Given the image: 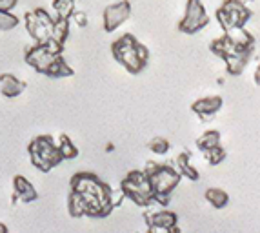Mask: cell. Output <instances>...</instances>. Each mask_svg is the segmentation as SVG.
I'll return each mask as SVG.
<instances>
[{
  "instance_id": "484cf974",
  "label": "cell",
  "mask_w": 260,
  "mask_h": 233,
  "mask_svg": "<svg viewBox=\"0 0 260 233\" xmlns=\"http://www.w3.org/2000/svg\"><path fill=\"white\" fill-rule=\"evenodd\" d=\"M148 148H149V151H151V153H155V155H166V153L171 150V144H169L168 138L155 137V138H151V140H149Z\"/></svg>"
},
{
  "instance_id": "1f68e13d",
  "label": "cell",
  "mask_w": 260,
  "mask_h": 233,
  "mask_svg": "<svg viewBox=\"0 0 260 233\" xmlns=\"http://www.w3.org/2000/svg\"><path fill=\"white\" fill-rule=\"evenodd\" d=\"M166 233H182V231H180V228H178V224H175V226H171V228L166 229Z\"/></svg>"
},
{
  "instance_id": "6da1fadb",
  "label": "cell",
  "mask_w": 260,
  "mask_h": 233,
  "mask_svg": "<svg viewBox=\"0 0 260 233\" xmlns=\"http://www.w3.org/2000/svg\"><path fill=\"white\" fill-rule=\"evenodd\" d=\"M71 191L84 197L87 217H108L113 212L111 188L93 173H77L71 179Z\"/></svg>"
},
{
  "instance_id": "8fae6325",
  "label": "cell",
  "mask_w": 260,
  "mask_h": 233,
  "mask_svg": "<svg viewBox=\"0 0 260 233\" xmlns=\"http://www.w3.org/2000/svg\"><path fill=\"white\" fill-rule=\"evenodd\" d=\"M220 108H222V97L218 95L204 97V99H199L191 104V111L197 113L202 121H209Z\"/></svg>"
},
{
  "instance_id": "83f0119b",
  "label": "cell",
  "mask_w": 260,
  "mask_h": 233,
  "mask_svg": "<svg viewBox=\"0 0 260 233\" xmlns=\"http://www.w3.org/2000/svg\"><path fill=\"white\" fill-rule=\"evenodd\" d=\"M204 157L211 166H217L225 159V150L222 146H217V148H213V150L204 151Z\"/></svg>"
},
{
  "instance_id": "d6a6232c",
  "label": "cell",
  "mask_w": 260,
  "mask_h": 233,
  "mask_svg": "<svg viewBox=\"0 0 260 233\" xmlns=\"http://www.w3.org/2000/svg\"><path fill=\"white\" fill-rule=\"evenodd\" d=\"M255 82H256V84H260V66L255 69Z\"/></svg>"
},
{
  "instance_id": "f546056e",
  "label": "cell",
  "mask_w": 260,
  "mask_h": 233,
  "mask_svg": "<svg viewBox=\"0 0 260 233\" xmlns=\"http://www.w3.org/2000/svg\"><path fill=\"white\" fill-rule=\"evenodd\" d=\"M127 197H126V193H124V190L122 188H118V190H113L111 188V204H113V208H117V206H120L124 200H126Z\"/></svg>"
},
{
  "instance_id": "9c48e42d",
  "label": "cell",
  "mask_w": 260,
  "mask_h": 233,
  "mask_svg": "<svg viewBox=\"0 0 260 233\" xmlns=\"http://www.w3.org/2000/svg\"><path fill=\"white\" fill-rule=\"evenodd\" d=\"M131 17V4L127 0H117L106 6L102 13V26L108 33H115L118 27H122Z\"/></svg>"
},
{
  "instance_id": "e0dca14e",
  "label": "cell",
  "mask_w": 260,
  "mask_h": 233,
  "mask_svg": "<svg viewBox=\"0 0 260 233\" xmlns=\"http://www.w3.org/2000/svg\"><path fill=\"white\" fill-rule=\"evenodd\" d=\"M70 26L71 20L64 17H55L53 18V31H51V39L56 40L58 44L64 46L66 40L70 39Z\"/></svg>"
},
{
  "instance_id": "ffe728a7",
  "label": "cell",
  "mask_w": 260,
  "mask_h": 233,
  "mask_svg": "<svg viewBox=\"0 0 260 233\" xmlns=\"http://www.w3.org/2000/svg\"><path fill=\"white\" fill-rule=\"evenodd\" d=\"M225 35H228L240 49H253V42H255V40H253L251 33H247L244 27H233V30L225 31Z\"/></svg>"
},
{
  "instance_id": "e575fe53",
  "label": "cell",
  "mask_w": 260,
  "mask_h": 233,
  "mask_svg": "<svg viewBox=\"0 0 260 233\" xmlns=\"http://www.w3.org/2000/svg\"><path fill=\"white\" fill-rule=\"evenodd\" d=\"M146 233H155V229H148V231H146Z\"/></svg>"
},
{
  "instance_id": "836d02e7",
  "label": "cell",
  "mask_w": 260,
  "mask_h": 233,
  "mask_svg": "<svg viewBox=\"0 0 260 233\" xmlns=\"http://www.w3.org/2000/svg\"><path fill=\"white\" fill-rule=\"evenodd\" d=\"M0 233H9L8 226H6V224H2V222H0Z\"/></svg>"
},
{
  "instance_id": "7c38bea8",
  "label": "cell",
  "mask_w": 260,
  "mask_h": 233,
  "mask_svg": "<svg viewBox=\"0 0 260 233\" xmlns=\"http://www.w3.org/2000/svg\"><path fill=\"white\" fill-rule=\"evenodd\" d=\"M13 195L15 199L24 204H29L39 199V191L35 190V186L31 184L26 177H22V175H17L13 179Z\"/></svg>"
},
{
  "instance_id": "f1b7e54d",
  "label": "cell",
  "mask_w": 260,
  "mask_h": 233,
  "mask_svg": "<svg viewBox=\"0 0 260 233\" xmlns=\"http://www.w3.org/2000/svg\"><path fill=\"white\" fill-rule=\"evenodd\" d=\"M70 20L75 22L78 27H86L87 26V13H86V11H78V9H75Z\"/></svg>"
},
{
  "instance_id": "4dcf8cb0",
  "label": "cell",
  "mask_w": 260,
  "mask_h": 233,
  "mask_svg": "<svg viewBox=\"0 0 260 233\" xmlns=\"http://www.w3.org/2000/svg\"><path fill=\"white\" fill-rule=\"evenodd\" d=\"M17 4L18 0H0V11H13Z\"/></svg>"
},
{
  "instance_id": "7a4b0ae2",
  "label": "cell",
  "mask_w": 260,
  "mask_h": 233,
  "mask_svg": "<svg viewBox=\"0 0 260 233\" xmlns=\"http://www.w3.org/2000/svg\"><path fill=\"white\" fill-rule=\"evenodd\" d=\"M111 53H113V59L131 75L142 73V69L146 68V64L149 61L148 48L144 44H140L129 33L118 37L111 44Z\"/></svg>"
},
{
  "instance_id": "9a60e30c",
  "label": "cell",
  "mask_w": 260,
  "mask_h": 233,
  "mask_svg": "<svg viewBox=\"0 0 260 233\" xmlns=\"http://www.w3.org/2000/svg\"><path fill=\"white\" fill-rule=\"evenodd\" d=\"M211 51L215 53L218 59L224 61V59H228V56H231V55H237V53H240V51H251V49H240L239 46L224 33L220 39L213 40L211 42Z\"/></svg>"
},
{
  "instance_id": "ba28073f",
  "label": "cell",
  "mask_w": 260,
  "mask_h": 233,
  "mask_svg": "<svg viewBox=\"0 0 260 233\" xmlns=\"http://www.w3.org/2000/svg\"><path fill=\"white\" fill-rule=\"evenodd\" d=\"M209 24V15L202 0H187L184 17L178 24V30L186 35H195Z\"/></svg>"
},
{
  "instance_id": "277c9868",
  "label": "cell",
  "mask_w": 260,
  "mask_h": 233,
  "mask_svg": "<svg viewBox=\"0 0 260 233\" xmlns=\"http://www.w3.org/2000/svg\"><path fill=\"white\" fill-rule=\"evenodd\" d=\"M120 188L124 190L127 199L139 206L151 208L153 204H156L149 175L144 169H133L127 173V177L120 182Z\"/></svg>"
},
{
  "instance_id": "5b68a950",
  "label": "cell",
  "mask_w": 260,
  "mask_h": 233,
  "mask_svg": "<svg viewBox=\"0 0 260 233\" xmlns=\"http://www.w3.org/2000/svg\"><path fill=\"white\" fill-rule=\"evenodd\" d=\"M153 193H155L156 204L166 206L169 202V197L177 190V186L182 181V175L171 164H156V168L149 173Z\"/></svg>"
},
{
  "instance_id": "30bf717a",
  "label": "cell",
  "mask_w": 260,
  "mask_h": 233,
  "mask_svg": "<svg viewBox=\"0 0 260 233\" xmlns=\"http://www.w3.org/2000/svg\"><path fill=\"white\" fill-rule=\"evenodd\" d=\"M60 56L62 55H56V53L49 51L46 44H35V46H31L26 51V62L35 69V71H39V73H42V75H48L51 66L55 64Z\"/></svg>"
},
{
  "instance_id": "4316f807",
  "label": "cell",
  "mask_w": 260,
  "mask_h": 233,
  "mask_svg": "<svg viewBox=\"0 0 260 233\" xmlns=\"http://www.w3.org/2000/svg\"><path fill=\"white\" fill-rule=\"evenodd\" d=\"M20 24V18L11 11H0V31H11Z\"/></svg>"
},
{
  "instance_id": "44dd1931",
  "label": "cell",
  "mask_w": 260,
  "mask_h": 233,
  "mask_svg": "<svg viewBox=\"0 0 260 233\" xmlns=\"http://www.w3.org/2000/svg\"><path fill=\"white\" fill-rule=\"evenodd\" d=\"M204 197H206V200H208L213 208H217V210H222V208H225L230 204V195L225 193L224 190H220V188H208Z\"/></svg>"
},
{
  "instance_id": "8992f818",
  "label": "cell",
  "mask_w": 260,
  "mask_h": 233,
  "mask_svg": "<svg viewBox=\"0 0 260 233\" xmlns=\"http://www.w3.org/2000/svg\"><path fill=\"white\" fill-rule=\"evenodd\" d=\"M215 17H217V22L225 33L233 27L246 26L247 20L251 18V11H249L247 4H244L240 0H224L220 8L217 9Z\"/></svg>"
},
{
  "instance_id": "3957f363",
  "label": "cell",
  "mask_w": 260,
  "mask_h": 233,
  "mask_svg": "<svg viewBox=\"0 0 260 233\" xmlns=\"http://www.w3.org/2000/svg\"><path fill=\"white\" fill-rule=\"evenodd\" d=\"M27 153H29L31 164L42 173L51 171L64 160L60 150H58V144L49 135H40V137L33 138L27 146Z\"/></svg>"
},
{
  "instance_id": "5bb4252c",
  "label": "cell",
  "mask_w": 260,
  "mask_h": 233,
  "mask_svg": "<svg viewBox=\"0 0 260 233\" xmlns=\"http://www.w3.org/2000/svg\"><path fill=\"white\" fill-rule=\"evenodd\" d=\"M26 91V82H22L20 78L15 77L11 73L0 75V93L8 99H15V97L22 95Z\"/></svg>"
},
{
  "instance_id": "ac0fdd59",
  "label": "cell",
  "mask_w": 260,
  "mask_h": 233,
  "mask_svg": "<svg viewBox=\"0 0 260 233\" xmlns=\"http://www.w3.org/2000/svg\"><path fill=\"white\" fill-rule=\"evenodd\" d=\"M249 55H251V51H240V53H237V55H231V56H228V59H224L228 73L230 75L242 73L244 68L247 66V61H249Z\"/></svg>"
},
{
  "instance_id": "2e32d148",
  "label": "cell",
  "mask_w": 260,
  "mask_h": 233,
  "mask_svg": "<svg viewBox=\"0 0 260 233\" xmlns=\"http://www.w3.org/2000/svg\"><path fill=\"white\" fill-rule=\"evenodd\" d=\"M175 168L178 169V173L182 177L189 179V181H199V169L191 164V157L189 153H180L175 160Z\"/></svg>"
},
{
  "instance_id": "d6986e66",
  "label": "cell",
  "mask_w": 260,
  "mask_h": 233,
  "mask_svg": "<svg viewBox=\"0 0 260 233\" xmlns=\"http://www.w3.org/2000/svg\"><path fill=\"white\" fill-rule=\"evenodd\" d=\"M68 212H70L71 217L78 219V217H87V206L86 200L80 193L77 191H70V199H68Z\"/></svg>"
},
{
  "instance_id": "52a82bcc",
  "label": "cell",
  "mask_w": 260,
  "mask_h": 233,
  "mask_svg": "<svg viewBox=\"0 0 260 233\" xmlns=\"http://www.w3.org/2000/svg\"><path fill=\"white\" fill-rule=\"evenodd\" d=\"M53 18H55V15H49L42 8L31 9L24 15V26H26V31L29 33L31 39L35 40V44H46L51 39Z\"/></svg>"
},
{
  "instance_id": "cb8c5ba5",
  "label": "cell",
  "mask_w": 260,
  "mask_h": 233,
  "mask_svg": "<svg viewBox=\"0 0 260 233\" xmlns=\"http://www.w3.org/2000/svg\"><path fill=\"white\" fill-rule=\"evenodd\" d=\"M75 9H77V0H53V11H55V17L71 18Z\"/></svg>"
},
{
  "instance_id": "4fadbf2b",
  "label": "cell",
  "mask_w": 260,
  "mask_h": 233,
  "mask_svg": "<svg viewBox=\"0 0 260 233\" xmlns=\"http://www.w3.org/2000/svg\"><path fill=\"white\" fill-rule=\"evenodd\" d=\"M146 222H148L149 229H164V231L171 226L178 224L177 213L169 212V210H155V212L148 213Z\"/></svg>"
},
{
  "instance_id": "d590c367",
  "label": "cell",
  "mask_w": 260,
  "mask_h": 233,
  "mask_svg": "<svg viewBox=\"0 0 260 233\" xmlns=\"http://www.w3.org/2000/svg\"><path fill=\"white\" fill-rule=\"evenodd\" d=\"M111 2H117V0H111Z\"/></svg>"
},
{
  "instance_id": "7402d4cb",
  "label": "cell",
  "mask_w": 260,
  "mask_h": 233,
  "mask_svg": "<svg viewBox=\"0 0 260 233\" xmlns=\"http://www.w3.org/2000/svg\"><path fill=\"white\" fill-rule=\"evenodd\" d=\"M220 146V133L215 130H209L206 133H202L199 138H197V148H199L202 153L208 150H213V148Z\"/></svg>"
},
{
  "instance_id": "603a6c76",
  "label": "cell",
  "mask_w": 260,
  "mask_h": 233,
  "mask_svg": "<svg viewBox=\"0 0 260 233\" xmlns=\"http://www.w3.org/2000/svg\"><path fill=\"white\" fill-rule=\"evenodd\" d=\"M56 144H58V150H60V155L64 160H73L78 157V148L75 146V142L68 135H60Z\"/></svg>"
},
{
  "instance_id": "d4e9b609",
  "label": "cell",
  "mask_w": 260,
  "mask_h": 233,
  "mask_svg": "<svg viewBox=\"0 0 260 233\" xmlns=\"http://www.w3.org/2000/svg\"><path fill=\"white\" fill-rule=\"evenodd\" d=\"M71 75H73V69H71V66L64 61V56H60V59H58V61L51 66L48 77L62 78V77H71Z\"/></svg>"
}]
</instances>
